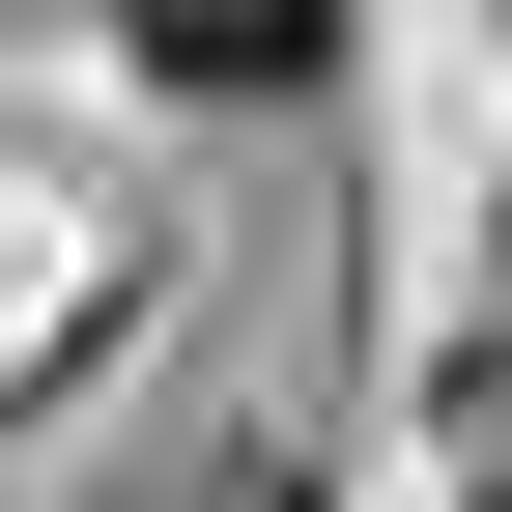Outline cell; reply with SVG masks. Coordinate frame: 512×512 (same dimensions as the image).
Segmentation results:
<instances>
[{"label": "cell", "mask_w": 512, "mask_h": 512, "mask_svg": "<svg viewBox=\"0 0 512 512\" xmlns=\"http://www.w3.org/2000/svg\"><path fill=\"white\" fill-rule=\"evenodd\" d=\"M456 512H512V370H484V399H456Z\"/></svg>", "instance_id": "2"}, {"label": "cell", "mask_w": 512, "mask_h": 512, "mask_svg": "<svg viewBox=\"0 0 512 512\" xmlns=\"http://www.w3.org/2000/svg\"><path fill=\"white\" fill-rule=\"evenodd\" d=\"M114 57H143V86H200V114H285L313 57H342V0H114Z\"/></svg>", "instance_id": "1"}]
</instances>
